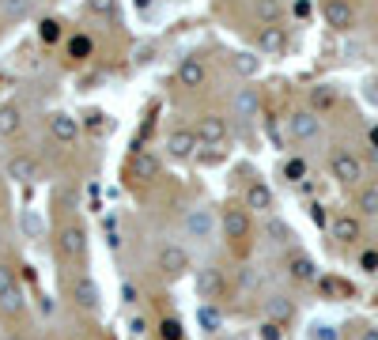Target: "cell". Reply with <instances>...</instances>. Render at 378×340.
<instances>
[{
	"label": "cell",
	"instance_id": "cell-1",
	"mask_svg": "<svg viewBox=\"0 0 378 340\" xmlns=\"http://www.w3.org/2000/svg\"><path fill=\"white\" fill-rule=\"evenodd\" d=\"M329 170H333V178L340 186H359V178H363V163H359L352 151H333Z\"/></svg>",
	"mask_w": 378,
	"mask_h": 340
},
{
	"label": "cell",
	"instance_id": "cell-2",
	"mask_svg": "<svg viewBox=\"0 0 378 340\" xmlns=\"http://www.w3.org/2000/svg\"><path fill=\"white\" fill-rule=\"evenodd\" d=\"M182 231H186V238H212V231H216V216L208 212V208H189L186 216H182Z\"/></svg>",
	"mask_w": 378,
	"mask_h": 340
},
{
	"label": "cell",
	"instance_id": "cell-3",
	"mask_svg": "<svg viewBox=\"0 0 378 340\" xmlns=\"http://www.w3.org/2000/svg\"><path fill=\"white\" fill-rule=\"evenodd\" d=\"M321 133V121L314 110H295V114H288V136L291 140H314V136Z\"/></svg>",
	"mask_w": 378,
	"mask_h": 340
},
{
	"label": "cell",
	"instance_id": "cell-4",
	"mask_svg": "<svg viewBox=\"0 0 378 340\" xmlns=\"http://www.w3.org/2000/svg\"><path fill=\"white\" fill-rule=\"evenodd\" d=\"M193 133H197L201 144H224V140H227V117L205 114V117L197 121V128H193Z\"/></svg>",
	"mask_w": 378,
	"mask_h": 340
},
{
	"label": "cell",
	"instance_id": "cell-5",
	"mask_svg": "<svg viewBox=\"0 0 378 340\" xmlns=\"http://www.w3.org/2000/svg\"><path fill=\"white\" fill-rule=\"evenodd\" d=\"M321 12H326V23L333 27V31H348V27L356 23V8L348 4V0H326Z\"/></svg>",
	"mask_w": 378,
	"mask_h": 340
},
{
	"label": "cell",
	"instance_id": "cell-6",
	"mask_svg": "<svg viewBox=\"0 0 378 340\" xmlns=\"http://www.w3.org/2000/svg\"><path fill=\"white\" fill-rule=\"evenodd\" d=\"M197 295L201 299H219V295H224V272H219L216 265L197 269Z\"/></svg>",
	"mask_w": 378,
	"mask_h": 340
},
{
	"label": "cell",
	"instance_id": "cell-7",
	"mask_svg": "<svg viewBox=\"0 0 378 340\" xmlns=\"http://www.w3.org/2000/svg\"><path fill=\"white\" fill-rule=\"evenodd\" d=\"M197 144L201 140H197V133H193V128H174V133L167 136V155H170V159H189Z\"/></svg>",
	"mask_w": 378,
	"mask_h": 340
},
{
	"label": "cell",
	"instance_id": "cell-8",
	"mask_svg": "<svg viewBox=\"0 0 378 340\" xmlns=\"http://www.w3.org/2000/svg\"><path fill=\"white\" fill-rule=\"evenodd\" d=\"M72 299L80 302L84 310H95L99 306V283L87 276V272H80V276H72Z\"/></svg>",
	"mask_w": 378,
	"mask_h": 340
},
{
	"label": "cell",
	"instance_id": "cell-9",
	"mask_svg": "<svg viewBox=\"0 0 378 340\" xmlns=\"http://www.w3.org/2000/svg\"><path fill=\"white\" fill-rule=\"evenodd\" d=\"M205 80H208L205 61L201 57H182V64H178V84L182 87H201Z\"/></svg>",
	"mask_w": 378,
	"mask_h": 340
},
{
	"label": "cell",
	"instance_id": "cell-10",
	"mask_svg": "<svg viewBox=\"0 0 378 340\" xmlns=\"http://www.w3.org/2000/svg\"><path fill=\"white\" fill-rule=\"evenodd\" d=\"M87 250V231L80 223H68V227H61V253L64 257H80Z\"/></svg>",
	"mask_w": 378,
	"mask_h": 340
},
{
	"label": "cell",
	"instance_id": "cell-11",
	"mask_svg": "<svg viewBox=\"0 0 378 340\" xmlns=\"http://www.w3.org/2000/svg\"><path fill=\"white\" fill-rule=\"evenodd\" d=\"M272 205H276V197H272V189L265 186V182H250V186H246V205L242 208H254V212H272Z\"/></svg>",
	"mask_w": 378,
	"mask_h": 340
},
{
	"label": "cell",
	"instance_id": "cell-12",
	"mask_svg": "<svg viewBox=\"0 0 378 340\" xmlns=\"http://www.w3.org/2000/svg\"><path fill=\"white\" fill-rule=\"evenodd\" d=\"M284 269H288V276H291V280H299V283L318 280V265L310 261L307 253H288V265H284Z\"/></svg>",
	"mask_w": 378,
	"mask_h": 340
},
{
	"label": "cell",
	"instance_id": "cell-13",
	"mask_svg": "<svg viewBox=\"0 0 378 340\" xmlns=\"http://www.w3.org/2000/svg\"><path fill=\"white\" fill-rule=\"evenodd\" d=\"M235 114L242 117V121H250V117H257V110H261V98H257V87H238L235 98H231Z\"/></svg>",
	"mask_w": 378,
	"mask_h": 340
},
{
	"label": "cell",
	"instance_id": "cell-14",
	"mask_svg": "<svg viewBox=\"0 0 378 340\" xmlns=\"http://www.w3.org/2000/svg\"><path fill=\"white\" fill-rule=\"evenodd\" d=\"M159 269L170 272V276H178V272L189 269V253L182 250V246H163L159 250Z\"/></svg>",
	"mask_w": 378,
	"mask_h": 340
},
{
	"label": "cell",
	"instance_id": "cell-15",
	"mask_svg": "<svg viewBox=\"0 0 378 340\" xmlns=\"http://www.w3.org/2000/svg\"><path fill=\"white\" fill-rule=\"evenodd\" d=\"M224 231H227V238H246L250 235V212H246V208H227Z\"/></svg>",
	"mask_w": 378,
	"mask_h": 340
},
{
	"label": "cell",
	"instance_id": "cell-16",
	"mask_svg": "<svg viewBox=\"0 0 378 340\" xmlns=\"http://www.w3.org/2000/svg\"><path fill=\"white\" fill-rule=\"evenodd\" d=\"M50 133L57 136L61 144H72V140L80 136V121H76L72 114H53V117H50Z\"/></svg>",
	"mask_w": 378,
	"mask_h": 340
},
{
	"label": "cell",
	"instance_id": "cell-17",
	"mask_svg": "<svg viewBox=\"0 0 378 340\" xmlns=\"http://www.w3.org/2000/svg\"><path fill=\"white\" fill-rule=\"evenodd\" d=\"M288 45V31L284 27H261L257 31V50L261 53H280Z\"/></svg>",
	"mask_w": 378,
	"mask_h": 340
},
{
	"label": "cell",
	"instance_id": "cell-18",
	"mask_svg": "<svg viewBox=\"0 0 378 340\" xmlns=\"http://www.w3.org/2000/svg\"><path fill=\"white\" fill-rule=\"evenodd\" d=\"M133 178L155 182V178H159V159H155L152 151H136L133 155Z\"/></svg>",
	"mask_w": 378,
	"mask_h": 340
},
{
	"label": "cell",
	"instance_id": "cell-19",
	"mask_svg": "<svg viewBox=\"0 0 378 340\" xmlns=\"http://www.w3.org/2000/svg\"><path fill=\"white\" fill-rule=\"evenodd\" d=\"M329 231H333L337 242H356V238L363 235V227H359L356 216H337L333 223H329Z\"/></svg>",
	"mask_w": 378,
	"mask_h": 340
},
{
	"label": "cell",
	"instance_id": "cell-20",
	"mask_svg": "<svg viewBox=\"0 0 378 340\" xmlns=\"http://www.w3.org/2000/svg\"><path fill=\"white\" fill-rule=\"evenodd\" d=\"M8 174H12L15 182H34L38 178V163H34L31 155H12V159H8Z\"/></svg>",
	"mask_w": 378,
	"mask_h": 340
},
{
	"label": "cell",
	"instance_id": "cell-21",
	"mask_svg": "<svg viewBox=\"0 0 378 340\" xmlns=\"http://www.w3.org/2000/svg\"><path fill=\"white\" fill-rule=\"evenodd\" d=\"M254 15H257V23L276 27V23H280V15H284V4H280V0H257Z\"/></svg>",
	"mask_w": 378,
	"mask_h": 340
},
{
	"label": "cell",
	"instance_id": "cell-22",
	"mask_svg": "<svg viewBox=\"0 0 378 340\" xmlns=\"http://www.w3.org/2000/svg\"><path fill=\"white\" fill-rule=\"evenodd\" d=\"M34 12V0H0V15L4 20H27Z\"/></svg>",
	"mask_w": 378,
	"mask_h": 340
},
{
	"label": "cell",
	"instance_id": "cell-23",
	"mask_svg": "<svg viewBox=\"0 0 378 340\" xmlns=\"http://www.w3.org/2000/svg\"><path fill=\"white\" fill-rule=\"evenodd\" d=\"M265 314H269L272 321H288L295 314V306L284 295H272V299H265Z\"/></svg>",
	"mask_w": 378,
	"mask_h": 340
},
{
	"label": "cell",
	"instance_id": "cell-24",
	"mask_svg": "<svg viewBox=\"0 0 378 340\" xmlns=\"http://www.w3.org/2000/svg\"><path fill=\"white\" fill-rule=\"evenodd\" d=\"M20 125H23V114L15 106H0V136H12V133H20Z\"/></svg>",
	"mask_w": 378,
	"mask_h": 340
},
{
	"label": "cell",
	"instance_id": "cell-25",
	"mask_svg": "<svg viewBox=\"0 0 378 340\" xmlns=\"http://www.w3.org/2000/svg\"><path fill=\"white\" fill-rule=\"evenodd\" d=\"M231 64H235V72L238 76H257V68H261V57H254V53H235L231 57Z\"/></svg>",
	"mask_w": 378,
	"mask_h": 340
},
{
	"label": "cell",
	"instance_id": "cell-26",
	"mask_svg": "<svg viewBox=\"0 0 378 340\" xmlns=\"http://www.w3.org/2000/svg\"><path fill=\"white\" fill-rule=\"evenodd\" d=\"M333 103H337V91L329 84H318L314 91H310V106H314V110H329Z\"/></svg>",
	"mask_w": 378,
	"mask_h": 340
},
{
	"label": "cell",
	"instance_id": "cell-27",
	"mask_svg": "<svg viewBox=\"0 0 378 340\" xmlns=\"http://www.w3.org/2000/svg\"><path fill=\"white\" fill-rule=\"evenodd\" d=\"M359 212L363 216H378V186H367V189H359Z\"/></svg>",
	"mask_w": 378,
	"mask_h": 340
},
{
	"label": "cell",
	"instance_id": "cell-28",
	"mask_svg": "<svg viewBox=\"0 0 378 340\" xmlns=\"http://www.w3.org/2000/svg\"><path fill=\"white\" fill-rule=\"evenodd\" d=\"M197 321L205 325V333H216V329L224 325V318H219L216 306H201V310H197Z\"/></svg>",
	"mask_w": 378,
	"mask_h": 340
},
{
	"label": "cell",
	"instance_id": "cell-29",
	"mask_svg": "<svg viewBox=\"0 0 378 340\" xmlns=\"http://www.w3.org/2000/svg\"><path fill=\"white\" fill-rule=\"evenodd\" d=\"M0 310H4V314H20L23 310V291L20 288L4 291V295H0Z\"/></svg>",
	"mask_w": 378,
	"mask_h": 340
},
{
	"label": "cell",
	"instance_id": "cell-30",
	"mask_svg": "<svg viewBox=\"0 0 378 340\" xmlns=\"http://www.w3.org/2000/svg\"><path fill=\"white\" fill-rule=\"evenodd\" d=\"M159 337L163 340H182V337H186V329H182L178 318H163L159 321Z\"/></svg>",
	"mask_w": 378,
	"mask_h": 340
},
{
	"label": "cell",
	"instance_id": "cell-31",
	"mask_svg": "<svg viewBox=\"0 0 378 340\" xmlns=\"http://www.w3.org/2000/svg\"><path fill=\"white\" fill-rule=\"evenodd\" d=\"M38 38H42L45 45H53V42L61 38V23H57V20H42V23H38Z\"/></svg>",
	"mask_w": 378,
	"mask_h": 340
},
{
	"label": "cell",
	"instance_id": "cell-32",
	"mask_svg": "<svg viewBox=\"0 0 378 340\" xmlns=\"http://www.w3.org/2000/svg\"><path fill=\"white\" fill-rule=\"evenodd\" d=\"M284 178H288V182H303V178H307V163H303V159H288V163H284Z\"/></svg>",
	"mask_w": 378,
	"mask_h": 340
},
{
	"label": "cell",
	"instance_id": "cell-33",
	"mask_svg": "<svg viewBox=\"0 0 378 340\" xmlns=\"http://www.w3.org/2000/svg\"><path fill=\"white\" fill-rule=\"evenodd\" d=\"M310 340H340V333H337L333 325L321 321V325H310Z\"/></svg>",
	"mask_w": 378,
	"mask_h": 340
},
{
	"label": "cell",
	"instance_id": "cell-34",
	"mask_svg": "<svg viewBox=\"0 0 378 340\" xmlns=\"http://www.w3.org/2000/svg\"><path fill=\"white\" fill-rule=\"evenodd\" d=\"M87 8L95 15H114L117 12V0H87Z\"/></svg>",
	"mask_w": 378,
	"mask_h": 340
},
{
	"label": "cell",
	"instance_id": "cell-35",
	"mask_svg": "<svg viewBox=\"0 0 378 340\" xmlns=\"http://www.w3.org/2000/svg\"><path fill=\"white\" fill-rule=\"evenodd\" d=\"M68 53H72V57H87V53H91V38H84V34H80V38H72L68 42Z\"/></svg>",
	"mask_w": 378,
	"mask_h": 340
},
{
	"label": "cell",
	"instance_id": "cell-36",
	"mask_svg": "<svg viewBox=\"0 0 378 340\" xmlns=\"http://www.w3.org/2000/svg\"><path fill=\"white\" fill-rule=\"evenodd\" d=\"M269 235H272V242H291V227H284V223H276V219H272V223H269Z\"/></svg>",
	"mask_w": 378,
	"mask_h": 340
},
{
	"label": "cell",
	"instance_id": "cell-37",
	"mask_svg": "<svg viewBox=\"0 0 378 340\" xmlns=\"http://www.w3.org/2000/svg\"><path fill=\"white\" fill-rule=\"evenodd\" d=\"M15 288V272L8 269V265H0V295H4V291H12Z\"/></svg>",
	"mask_w": 378,
	"mask_h": 340
},
{
	"label": "cell",
	"instance_id": "cell-38",
	"mask_svg": "<svg viewBox=\"0 0 378 340\" xmlns=\"http://www.w3.org/2000/svg\"><path fill=\"white\" fill-rule=\"evenodd\" d=\"M359 269H363V272H378V250H367L363 257H359Z\"/></svg>",
	"mask_w": 378,
	"mask_h": 340
},
{
	"label": "cell",
	"instance_id": "cell-39",
	"mask_svg": "<svg viewBox=\"0 0 378 340\" xmlns=\"http://www.w3.org/2000/svg\"><path fill=\"white\" fill-rule=\"evenodd\" d=\"M310 216H314V223H326V208H321V205L310 208Z\"/></svg>",
	"mask_w": 378,
	"mask_h": 340
},
{
	"label": "cell",
	"instance_id": "cell-40",
	"mask_svg": "<svg viewBox=\"0 0 378 340\" xmlns=\"http://www.w3.org/2000/svg\"><path fill=\"white\" fill-rule=\"evenodd\" d=\"M280 337V329H276V321H269V325H265V340H276Z\"/></svg>",
	"mask_w": 378,
	"mask_h": 340
},
{
	"label": "cell",
	"instance_id": "cell-41",
	"mask_svg": "<svg viewBox=\"0 0 378 340\" xmlns=\"http://www.w3.org/2000/svg\"><path fill=\"white\" fill-rule=\"evenodd\" d=\"M129 329H133V333H136V337H140V333H144V318H140V314H136V318H133V325H129Z\"/></svg>",
	"mask_w": 378,
	"mask_h": 340
},
{
	"label": "cell",
	"instance_id": "cell-42",
	"mask_svg": "<svg viewBox=\"0 0 378 340\" xmlns=\"http://www.w3.org/2000/svg\"><path fill=\"white\" fill-rule=\"evenodd\" d=\"M359 340H378V329H363V337Z\"/></svg>",
	"mask_w": 378,
	"mask_h": 340
},
{
	"label": "cell",
	"instance_id": "cell-43",
	"mask_svg": "<svg viewBox=\"0 0 378 340\" xmlns=\"http://www.w3.org/2000/svg\"><path fill=\"white\" fill-rule=\"evenodd\" d=\"M147 4H152V0H136V8H147Z\"/></svg>",
	"mask_w": 378,
	"mask_h": 340
},
{
	"label": "cell",
	"instance_id": "cell-44",
	"mask_svg": "<svg viewBox=\"0 0 378 340\" xmlns=\"http://www.w3.org/2000/svg\"><path fill=\"white\" fill-rule=\"evenodd\" d=\"M8 340H27V337H8Z\"/></svg>",
	"mask_w": 378,
	"mask_h": 340
}]
</instances>
